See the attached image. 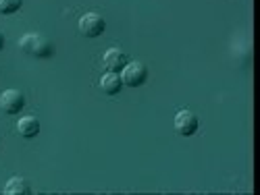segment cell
<instances>
[{
	"label": "cell",
	"instance_id": "cell-1",
	"mask_svg": "<svg viewBox=\"0 0 260 195\" xmlns=\"http://www.w3.org/2000/svg\"><path fill=\"white\" fill-rule=\"evenodd\" d=\"M19 48L23 50L25 54L36 56V58H48V56H52L50 40L44 37V35H40V33H25L23 37L19 40Z\"/></svg>",
	"mask_w": 260,
	"mask_h": 195
},
{
	"label": "cell",
	"instance_id": "cell-2",
	"mask_svg": "<svg viewBox=\"0 0 260 195\" xmlns=\"http://www.w3.org/2000/svg\"><path fill=\"white\" fill-rule=\"evenodd\" d=\"M119 75H121L123 85H127V88H140V85H144L146 79H148V67L144 62H138V60L132 62L129 60Z\"/></svg>",
	"mask_w": 260,
	"mask_h": 195
},
{
	"label": "cell",
	"instance_id": "cell-3",
	"mask_svg": "<svg viewBox=\"0 0 260 195\" xmlns=\"http://www.w3.org/2000/svg\"><path fill=\"white\" fill-rule=\"evenodd\" d=\"M104 29H106V21L98 13H85L79 19V31L85 37H98L104 33Z\"/></svg>",
	"mask_w": 260,
	"mask_h": 195
},
{
	"label": "cell",
	"instance_id": "cell-4",
	"mask_svg": "<svg viewBox=\"0 0 260 195\" xmlns=\"http://www.w3.org/2000/svg\"><path fill=\"white\" fill-rule=\"evenodd\" d=\"M25 106V96L19 90H7L0 94V108L7 114H19Z\"/></svg>",
	"mask_w": 260,
	"mask_h": 195
},
{
	"label": "cell",
	"instance_id": "cell-5",
	"mask_svg": "<svg viewBox=\"0 0 260 195\" xmlns=\"http://www.w3.org/2000/svg\"><path fill=\"white\" fill-rule=\"evenodd\" d=\"M198 116L193 114L191 110H179L175 114V131L181 135V137H191L193 133L198 131Z\"/></svg>",
	"mask_w": 260,
	"mask_h": 195
},
{
	"label": "cell",
	"instance_id": "cell-6",
	"mask_svg": "<svg viewBox=\"0 0 260 195\" xmlns=\"http://www.w3.org/2000/svg\"><path fill=\"white\" fill-rule=\"evenodd\" d=\"M102 60H104L106 71H111V73H121V71H123V67L129 62L127 54H125L123 50H119V48H111V50H106Z\"/></svg>",
	"mask_w": 260,
	"mask_h": 195
},
{
	"label": "cell",
	"instance_id": "cell-7",
	"mask_svg": "<svg viewBox=\"0 0 260 195\" xmlns=\"http://www.w3.org/2000/svg\"><path fill=\"white\" fill-rule=\"evenodd\" d=\"M100 88L104 94L108 96H117L121 90H123V81H121V75L119 73H111V71H106L100 79Z\"/></svg>",
	"mask_w": 260,
	"mask_h": 195
},
{
	"label": "cell",
	"instance_id": "cell-8",
	"mask_svg": "<svg viewBox=\"0 0 260 195\" xmlns=\"http://www.w3.org/2000/svg\"><path fill=\"white\" fill-rule=\"evenodd\" d=\"M17 131H19L21 137L31 139L40 133V121L36 116H21L19 123H17Z\"/></svg>",
	"mask_w": 260,
	"mask_h": 195
},
{
	"label": "cell",
	"instance_id": "cell-9",
	"mask_svg": "<svg viewBox=\"0 0 260 195\" xmlns=\"http://www.w3.org/2000/svg\"><path fill=\"white\" fill-rule=\"evenodd\" d=\"M5 193L7 195H29L31 193V185L23 177H13L5 185Z\"/></svg>",
	"mask_w": 260,
	"mask_h": 195
},
{
	"label": "cell",
	"instance_id": "cell-10",
	"mask_svg": "<svg viewBox=\"0 0 260 195\" xmlns=\"http://www.w3.org/2000/svg\"><path fill=\"white\" fill-rule=\"evenodd\" d=\"M23 0H0V13L3 15H13L21 9Z\"/></svg>",
	"mask_w": 260,
	"mask_h": 195
},
{
	"label": "cell",
	"instance_id": "cell-11",
	"mask_svg": "<svg viewBox=\"0 0 260 195\" xmlns=\"http://www.w3.org/2000/svg\"><path fill=\"white\" fill-rule=\"evenodd\" d=\"M3 48H5V35L0 33V50H3Z\"/></svg>",
	"mask_w": 260,
	"mask_h": 195
}]
</instances>
